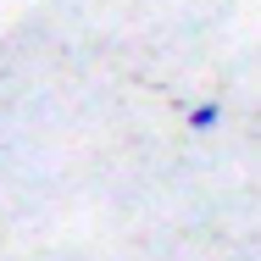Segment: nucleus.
<instances>
[{"mask_svg": "<svg viewBox=\"0 0 261 261\" xmlns=\"http://www.w3.org/2000/svg\"><path fill=\"white\" fill-rule=\"evenodd\" d=\"M217 122H222V106H217V100L189 106V128H200V134H206V128H217Z\"/></svg>", "mask_w": 261, "mask_h": 261, "instance_id": "obj_1", "label": "nucleus"}]
</instances>
